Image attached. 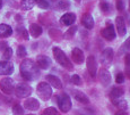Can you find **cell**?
<instances>
[{
    "label": "cell",
    "mask_w": 130,
    "mask_h": 115,
    "mask_svg": "<svg viewBox=\"0 0 130 115\" xmlns=\"http://www.w3.org/2000/svg\"><path fill=\"white\" fill-rule=\"evenodd\" d=\"M22 76L27 81H34L40 76V68L36 65V63L32 59H24L19 66Z\"/></svg>",
    "instance_id": "cell-1"
},
{
    "label": "cell",
    "mask_w": 130,
    "mask_h": 115,
    "mask_svg": "<svg viewBox=\"0 0 130 115\" xmlns=\"http://www.w3.org/2000/svg\"><path fill=\"white\" fill-rule=\"evenodd\" d=\"M52 52H53V57L56 58L57 63L61 65L63 68L68 70V71H72L74 70V65L69 61V58L67 57V55L64 54L62 49H60L59 47H53L52 48Z\"/></svg>",
    "instance_id": "cell-2"
},
{
    "label": "cell",
    "mask_w": 130,
    "mask_h": 115,
    "mask_svg": "<svg viewBox=\"0 0 130 115\" xmlns=\"http://www.w3.org/2000/svg\"><path fill=\"white\" fill-rule=\"evenodd\" d=\"M36 91L42 100H49L52 97V87L47 82H40L36 87Z\"/></svg>",
    "instance_id": "cell-3"
},
{
    "label": "cell",
    "mask_w": 130,
    "mask_h": 115,
    "mask_svg": "<svg viewBox=\"0 0 130 115\" xmlns=\"http://www.w3.org/2000/svg\"><path fill=\"white\" fill-rule=\"evenodd\" d=\"M32 87L26 83H19L15 87V94L18 98H27L32 95Z\"/></svg>",
    "instance_id": "cell-4"
},
{
    "label": "cell",
    "mask_w": 130,
    "mask_h": 115,
    "mask_svg": "<svg viewBox=\"0 0 130 115\" xmlns=\"http://www.w3.org/2000/svg\"><path fill=\"white\" fill-rule=\"evenodd\" d=\"M58 106L59 109L62 112V113H67L71 109L72 104H71V99L70 97L67 94H63L58 98Z\"/></svg>",
    "instance_id": "cell-5"
},
{
    "label": "cell",
    "mask_w": 130,
    "mask_h": 115,
    "mask_svg": "<svg viewBox=\"0 0 130 115\" xmlns=\"http://www.w3.org/2000/svg\"><path fill=\"white\" fill-rule=\"evenodd\" d=\"M0 89L5 95H11L15 91V82L10 77H4L0 81Z\"/></svg>",
    "instance_id": "cell-6"
},
{
    "label": "cell",
    "mask_w": 130,
    "mask_h": 115,
    "mask_svg": "<svg viewBox=\"0 0 130 115\" xmlns=\"http://www.w3.org/2000/svg\"><path fill=\"white\" fill-rule=\"evenodd\" d=\"M101 36L107 41H112V40L116 39L117 33L114 31V26L110 23V21L107 22V25L101 30Z\"/></svg>",
    "instance_id": "cell-7"
},
{
    "label": "cell",
    "mask_w": 130,
    "mask_h": 115,
    "mask_svg": "<svg viewBox=\"0 0 130 115\" xmlns=\"http://www.w3.org/2000/svg\"><path fill=\"white\" fill-rule=\"evenodd\" d=\"M14 72V64L9 61L0 62V75H11Z\"/></svg>",
    "instance_id": "cell-8"
},
{
    "label": "cell",
    "mask_w": 130,
    "mask_h": 115,
    "mask_svg": "<svg viewBox=\"0 0 130 115\" xmlns=\"http://www.w3.org/2000/svg\"><path fill=\"white\" fill-rule=\"evenodd\" d=\"M87 71L91 74V76L94 77L96 76V72H97V63H96V58L95 56L91 55L87 57Z\"/></svg>",
    "instance_id": "cell-9"
},
{
    "label": "cell",
    "mask_w": 130,
    "mask_h": 115,
    "mask_svg": "<svg viewBox=\"0 0 130 115\" xmlns=\"http://www.w3.org/2000/svg\"><path fill=\"white\" fill-rule=\"evenodd\" d=\"M36 65L42 70H47L51 66V58L46 55H39L36 57Z\"/></svg>",
    "instance_id": "cell-10"
},
{
    "label": "cell",
    "mask_w": 130,
    "mask_h": 115,
    "mask_svg": "<svg viewBox=\"0 0 130 115\" xmlns=\"http://www.w3.org/2000/svg\"><path fill=\"white\" fill-rule=\"evenodd\" d=\"M99 80L104 87H107L111 83V80H112L111 73L106 68H101L99 72Z\"/></svg>",
    "instance_id": "cell-11"
},
{
    "label": "cell",
    "mask_w": 130,
    "mask_h": 115,
    "mask_svg": "<svg viewBox=\"0 0 130 115\" xmlns=\"http://www.w3.org/2000/svg\"><path fill=\"white\" fill-rule=\"evenodd\" d=\"M113 55H114V52H113V49L111 48V47H107V48H105L103 51H102V54H101V62H102V64H110L112 62V59H113Z\"/></svg>",
    "instance_id": "cell-12"
},
{
    "label": "cell",
    "mask_w": 130,
    "mask_h": 115,
    "mask_svg": "<svg viewBox=\"0 0 130 115\" xmlns=\"http://www.w3.org/2000/svg\"><path fill=\"white\" fill-rule=\"evenodd\" d=\"M116 27H117V32L120 37L126 36L127 33V29H126V22L124 18L122 16H118L116 18Z\"/></svg>",
    "instance_id": "cell-13"
},
{
    "label": "cell",
    "mask_w": 130,
    "mask_h": 115,
    "mask_svg": "<svg viewBox=\"0 0 130 115\" xmlns=\"http://www.w3.org/2000/svg\"><path fill=\"white\" fill-rule=\"evenodd\" d=\"M71 58L76 64H83L85 62V56L83 50L79 48H74L71 51Z\"/></svg>",
    "instance_id": "cell-14"
},
{
    "label": "cell",
    "mask_w": 130,
    "mask_h": 115,
    "mask_svg": "<svg viewBox=\"0 0 130 115\" xmlns=\"http://www.w3.org/2000/svg\"><path fill=\"white\" fill-rule=\"evenodd\" d=\"M24 107L26 109H28V111H37L40 108V102L37 99L29 97L24 101Z\"/></svg>",
    "instance_id": "cell-15"
},
{
    "label": "cell",
    "mask_w": 130,
    "mask_h": 115,
    "mask_svg": "<svg viewBox=\"0 0 130 115\" xmlns=\"http://www.w3.org/2000/svg\"><path fill=\"white\" fill-rule=\"evenodd\" d=\"M60 22L66 26H71L76 22V15L74 13H66L62 15V17L60 18Z\"/></svg>",
    "instance_id": "cell-16"
},
{
    "label": "cell",
    "mask_w": 130,
    "mask_h": 115,
    "mask_svg": "<svg viewBox=\"0 0 130 115\" xmlns=\"http://www.w3.org/2000/svg\"><path fill=\"white\" fill-rule=\"evenodd\" d=\"M45 77H46V82L52 87V88H56V89H61L62 88V82L58 76L49 74V75H46Z\"/></svg>",
    "instance_id": "cell-17"
},
{
    "label": "cell",
    "mask_w": 130,
    "mask_h": 115,
    "mask_svg": "<svg viewBox=\"0 0 130 115\" xmlns=\"http://www.w3.org/2000/svg\"><path fill=\"white\" fill-rule=\"evenodd\" d=\"M82 24L84 25L85 29L87 30H92L94 27V18L92 17L91 14H84L82 17Z\"/></svg>",
    "instance_id": "cell-18"
},
{
    "label": "cell",
    "mask_w": 130,
    "mask_h": 115,
    "mask_svg": "<svg viewBox=\"0 0 130 115\" xmlns=\"http://www.w3.org/2000/svg\"><path fill=\"white\" fill-rule=\"evenodd\" d=\"M74 97H75V99H76L77 101L80 102V104H83V105L89 104L88 97H87V95H85L83 91H78V90L74 91Z\"/></svg>",
    "instance_id": "cell-19"
},
{
    "label": "cell",
    "mask_w": 130,
    "mask_h": 115,
    "mask_svg": "<svg viewBox=\"0 0 130 115\" xmlns=\"http://www.w3.org/2000/svg\"><path fill=\"white\" fill-rule=\"evenodd\" d=\"M29 34H31L33 38H39L40 36L42 34V32H43V30H42V27L39 25V24L36 23H33L29 25Z\"/></svg>",
    "instance_id": "cell-20"
},
{
    "label": "cell",
    "mask_w": 130,
    "mask_h": 115,
    "mask_svg": "<svg viewBox=\"0 0 130 115\" xmlns=\"http://www.w3.org/2000/svg\"><path fill=\"white\" fill-rule=\"evenodd\" d=\"M12 34V29L8 24H0V38H8Z\"/></svg>",
    "instance_id": "cell-21"
},
{
    "label": "cell",
    "mask_w": 130,
    "mask_h": 115,
    "mask_svg": "<svg viewBox=\"0 0 130 115\" xmlns=\"http://www.w3.org/2000/svg\"><path fill=\"white\" fill-rule=\"evenodd\" d=\"M124 95V91L122 88H120V87H116V88H113L110 91V97H111V99L113 100V99H119L121 98L122 96Z\"/></svg>",
    "instance_id": "cell-22"
},
{
    "label": "cell",
    "mask_w": 130,
    "mask_h": 115,
    "mask_svg": "<svg viewBox=\"0 0 130 115\" xmlns=\"http://www.w3.org/2000/svg\"><path fill=\"white\" fill-rule=\"evenodd\" d=\"M112 101H113L114 106L119 108V111H127V108H128V102L124 99H113Z\"/></svg>",
    "instance_id": "cell-23"
},
{
    "label": "cell",
    "mask_w": 130,
    "mask_h": 115,
    "mask_svg": "<svg viewBox=\"0 0 130 115\" xmlns=\"http://www.w3.org/2000/svg\"><path fill=\"white\" fill-rule=\"evenodd\" d=\"M36 5V0H22L21 2V8L23 10H31L33 7Z\"/></svg>",
    "instance_id": "cell-24"
},
{
    "label": "cell",
    "mask_w": 130,
    "mask_h": 115,
    "mask_svg": "<svg viewBox=\"0 0 130 115\" xmlns=\"http://www.w3.org/2000/svg\"><path fill=\"white\" fill-rule=\"evenodd\" d=\"M124 66H126V68H124V74L126 75L124 76H128L130 79V54H127L124 56Z\"/></svg>",
    "instance_id": "cell-25"
},
{
    "label": "cell",
    "mask_w": 130,
    "mask_h": 115,
    "mask_svg": "<svg viewBox=\"0 0 130 115\" xmlns=\"http://www.w3.org/2000/svg\"><path fill=\"white\" fill-rule=\"evenodd\" d=\"M17 34L21 39H24V40H28V31H27L25 27L23 26H19L17 27Z\"/></svg>",
    "instance_id": "cell-26"
},
{
    "label": "cell",
    "mask_w": 130,
    "mask_h": 115,
    "mask_svg": "<svg viewBox=\"0 0 130 115\" xmlns=\"http://www.w3.org/2000/svg\"><path fill=\"white\" fill-rule=\"evenodd\" d=\"M12 115H24V108L22 105L15 104L12 106Z\"/></svg>",
    "instance_id": "cell-27"
},
{
    "label": "cell",
    "mask_w": 130,
    "mask_h": 115,
    "mask_svg": "<svg viewBox=\"0 0 130 115\" xmlns=\"http://www.w3.org/2000/svg\"><path fill=\"white\" fill-rule=\"evenodd\" d=\"M70 7V2L69 0H60L57 5V8L58 9H61V10H64V9H68Z\"/></svg>",
    "instance_id": "cell-28"
},
{
    "label": "cell",
    "mask_w": 130,
    "mask_h": 115,
    "mask_svg": "<svg viewBox=\"0 0 130 115\" xmlns=\"http://www.w3.org/2000/svg\"><path fill=\"white\" fill-rule=\"evenodd\" d=\"M77 30H78V27L77 26H71L70 29L68 30V31L64 33V38H66L67 40H69V39H71L72 37L76 34V32H77Z\"/></svg>",
    "instance_id": "cell-29"
},
{
    "label": "cell",
    "mask_w": 130,
    "mask_h": 115,
    "mask_svg": "<svg viewBox=\"0 0 130 115\" xmlns=\"http://www.w3.org/2000/svg\"><path fill=\"white\" fill-rule=\"evenodd\" d=\"M43 115H60L59 111L54 107H47V108L44 109Z\"/></svg>",
    "instance_id": "cell-30"
},
{
    "label": "cell",
    "mask_w": 130,
    "mask_h": 115,
    "mask_svg": "<svg viewBox=\"0 0 130 115\" xmlns=\"http://www.w3.org/2000/svg\"><path fill=\"white\" fill-rule=\"evenodd\" d=\"M71 82L75 84V86H83V80L80 79V76L78 75V74H74V75L71 76Z\"/></svg>",
    "instance_id": "cell-31"
},
{
    "label": "cell",
    "mask_w": 130,
    "mask_h": 115,
    "mask_svg": "<svg viewBox=\"0 0 130 115\" xmlns=\"http://www.w3.org/2000/svg\"><path fill=\"white\" fill-rule=\"evenodd\" d=\"M16 54H17V56H18V57H21V58H24V57H26V55H27L26 48H25L24 46H18Z\"/></svg>",
    "instance_id": "cell-32"
},
{
    "label": "cell",
    "mask_w": 130,
    "mask_h": 115,
    "mask_svg": "<svg viewBox=\"0 0 130 115\" xmlns=\"http://www.w3.org/2000/svg\"><path fill=\"white\" fill-rule=\"evenodd\" d=\"M129 49H130V38L127 39L126 42H124V43L121 46L120 51H119V55H122V52H126L127 50H129Z\"/></svg>",
    "instance_id": "cell-33"
},
{
    "label": "cell",
    "mask_w": 130,
    "mask_h": 115,
    "mask_svg": "<svg viewBox=\"0 0 130 115\" xmlns=\"http://www.w3.org/2000/svg\"><path fill=\"white\" fill-rule=\"evenodd\" d=\"M11 56H12V49L10 47H7V48L2 51V57H4L6 61H8L9 58H11Z\"/></svg>",
    "instance_id": "cell-34"
},
{
    "label": "cell",
    "mask_w": 130,
    "mask_h": 115,
    "mask_svg": "<svg viewBox=\"0 0 130 115\" xmlns=\"http://www.w3.org/2000/svg\"><path fill=\"white\" fill-rule=\"evenodd\" d=\"M36 6L41 9H47L50 7V5L46 0H36Z\"/></svg>",
    "instance_id": "cell-35"
},
{
    "label": "cell",
    "mask_w": 130,
    "mask_h": 115,
    "mask_svg": "<svg viewBox=\"0 0 130 115\" xmlns=\"http://www.w3.org/2000/svg\"><path fill=\"white\" fill-rule=\"evenodd\" d=\"M100 8L103 13H109L110 12V5L107 1H101L100 2Z\"/></svg>",
    "instance_id": "cell-36"
},
{
    "label": "cell",
    "mask_w": 130,
    "mask_h": 115,
    "mask_svg": "<svg viewBox=\"0 0 130 115\" xmlns=\"http://www.w3.org/2000/svg\"><path fill=\"white\" fill-rule=\"evenodd\" d=\"M116 6L119 12H122L124 9V0H116Z\"/></svg>",
    "instance_id": "cell-37"
},
{
    "label": "cell",
    "mask_w": 130,
    "mask_h": 115,
    "mask_svg": "<svg viewBox=\"0 0 130 115\" xmlns=\"http://www.w3.org/2000/svg\"><path fill=\"white\" fill-rule=\"evenodd\" d=\"M116 82L118 84H121L124 82V74L123 73H118L116 76Z\"/></svg>",
    "instance_id": "cell-38"
},
{
    "label": "cell",
    "mask_w": 130,
    "mask_h": 115,
    "mask_svg": "<svg viewBox=\"0 0 130 115\" xmlns=\"http://www.w3.org/2000/svg\"><path fill=\"white\" fill-rule=\"evenodd\" d=\"M8 47V44H7V42L6 41H0V50H2L4 51L5 49Z\"/></svg>",
    "instance_id": "cell-39"
},
{
    "label": "cell",
    "mask_w": 130,
    "mask_h": 115,
    "mask_svg": "<svg viewBox=\"0 0 130 115\" xmlns=\"http://www.w3.org/2000/svg\"><path fill=\"white\" fill-rule=\"evenodd\" d=\"M116 115H129L128 113H127L126 111H118L116 113Z\"/></svg>",
    "instance_id": "cell-40"
},
{
    "label": "cell",
    "mask_w": 130,
    "mask_h": 115,
    "mask_svg": "<svg viewBox=\"0 0 130 115\" xmlns=\"http://www.w3.org/2000/svg\"><path fill=\"white\" fill-rule=\"evenodd\" d=\"M2 6H4V1H2V0H0V9L2 8Z\"/></svg>",
    "instance_id": "cell-41"
},
{
    "label": "cell",
    "mask_w": 130,
    "mask_h": 115,
    "mask_svg": "<svg viewBox=\"0 0 130 115\" xmlns=\"http://www.w3.org/2000/svg\"><path fill=\"white\" fill-rule=\"evenodd\" d=\"M75 1H76L77 4H80V1H82V0H75Z\"/></svg>",
    "instance_id": "cell-42"
},
{
    "label": "cell",
    "mask_w": 130,
    "mask_h": 115,
    "mask_svg": "<svg viewBox=\"0 0 130 115\" xmlns=\"http://www.w3.org/2000/svg\"><path fill=\"white\" fill-rule=\"evenodd\" d=\"M2 99H4V98H2V96H1V95H0V100H2Z\"/></svg>",
    "instance_id": "cell-43"
},
{
    "label": "cell",
    "mask_w": 130,
    "mask_h": 115,
    "mask_svg": "<svg viewBox=\"0 0 130 115\" xmlns=\"http://www.w3.org/2000/svg\"><path fill=\"white\" fill-rule=\"evenodd\" d=\"M129 12H130V4H129Z\"/></svg>",
    "instance_id": "cell-44"
},
{
    "label": "cell",
    "mask_w": 130,
    "mask_h": 115,
    "mask_svg": "<svg viewBox=\"0 0 130 115\" xmlns=\"http://www.w3.org/2000/svg\"><path fill=\"white\" fill-rule=\"evenodd\" d=\"M28 115H35V114H28Z\"/></svg>",
    "instance_id": "cell-45"
}]
</instances>
